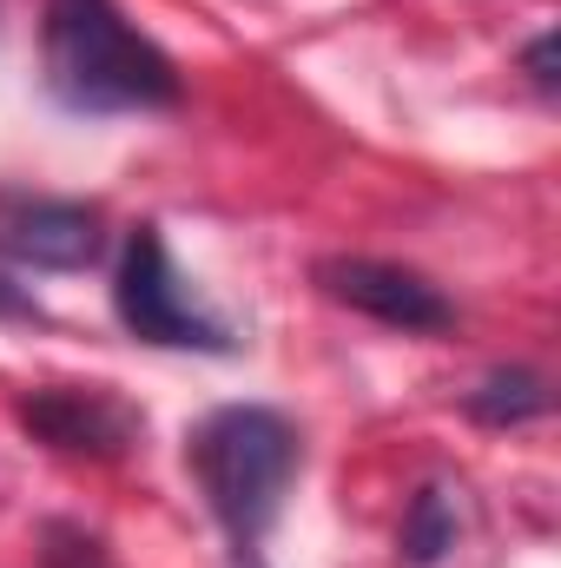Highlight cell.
<instances>
[{
	"instance_id": "6da1fadb",
	"label": "cell",
	"mask_w": 561,
	"mask_h": 568,
	"mask_svg": "<svg viewBox=\"0 0 561 568\" xmlns=\"http://www.w3.org/2000/svg\"><path fill=\"white\" fill-rule=\"evenodd\" d=\"M40 73L53 106L80 120L120 113H172L178 67L159 40H145L120 0H47L40 13Z\"/></svg>"
},
{
	"instance_id": "7a4b0ae2",
	"label": "cell",
	"mask_w": 561,
	"mask_h": 568,
	"mask_svg": "<svg viewBox=\"0 0 561 568\" xmlns=\"http://www.w3.org/2000/svg\"><path fill=\"white\" fill-rule=\"evenodd\" d=\"M185 463L205 489V509L232 536V549H258L304 469V443H297V424L272 404H218L185 436Z\"/></svg>"
},
{
	"instance_id": "3957f363",
	"label": "cell",
	"mask_w": 561,
	"mask_h": 568,
	"mask_svg": "<svg viewBox=\"0 0 561 568\" xmlns=\"http://www.w3.org/2000/svg\"><path fill=\"white\" fill-rule=\"evenodd\" d=\"M113 311L126 324V337H140L152 351H205V357H232L238 337L232 324H218L212 311L192 304V291L178 284V265L159 239V225H133L120 272H113Z\"/></svg>"
},
{
	"instance_id": "277c9868",
	"label": "cell",
	"mask_w": 561,
	"mask_h": 568,
	"mask_svg": "<svg viewBox=\"0 0 561 568\" xmlns=\"http://www.w3.org/2000/svg\"><path fill=\"white\" fill-rule=\"evenodd\" d=\"M310 284L330 304L364 311V317H377V324H390L404 337H442L456 324V304L422 278V272L390 265V258H350V252H337V258H317L310 265Z\"/></svg>"
},
{
	"instance_id": "5b68a950",
	"label": "cell",
	"mask_w": 561,
	"mask_h": 568,
	"mask_svg": "<svg viewBox=\"0 0 561 568\" xmlns=\"http://www.w3.org/2000/svg\"><path fill=\"white\" fill-rule=\"evenodd\" d=\"M13 417H20V429L33 443H47L60 456H100V463L126 456L145 429L140 410L126 397L100 390V384H47V390H27L13 404Z\"/></svg>"
},
{
	"instance_id": "8992f818",
	"label": "cell",
	"mask_w": 561,
	"mask_h": 568,
	"mask_svg": "<svg viewBox=\"0 0 561 568\" xmlns=\"http://www.w3.org/2000/svg\"><path fill=\"white\" fill-rule=\"evenodd\" d=\"M0 252L27 272H86L106 252L100 212L80 199H33L0 192Z\"/></svg>"
},
{
	"instance_id": "52a82bcc",
	"label": "cell",
	"mask_w": 561,
	"mask_h": 568,
	"mask_svg": "<svg viewBox=\"0 0 561 568\" xmlns=\"http://www.w3.org/2000/svg\"><path fill=\"white\" fill-rule=\"evenodd\" d=\"M549 377H536V371H522V364H502V371H489L469 397H462V410L476 417L482 429H522L536 424V417H549Z\"/></svg>"
},
{
	"instance_id": "ba28073f",
	"label": "cell",
	"mask_w": 561,
	"mask_h": 568,
	"mask_svg": "<svg viewBox=\"0 0 561 568\" xmlns=\"http://www.w3.org/2000/svg\"><path fill=\"white\" fill-rule=\"evenodd\" d=\"M449 549H456V503H449L442 483H422L410 496V509H404L397 556L410 568H436V562H449Z\"/></svg>"
},
{
	"instance_id": "9c48e42d",
	"label": "cell",
	"mask_w": 561,
	"mask_h": 568,
	"mask_svg": "<svg viewBox=\"0 0 561 568\" xmlns=\"http://www.w3.org/2000/svg\"><path fill=\"white\" fill-rule=\"evenodd\" d=\"M555 67H561V33L555 27H542V33L522 47V73H529V87H536L542 100H555V87H561Z\"/></svg>"
},
{
	"instance_id": "30bf717a",
	"label": "cell",
	"mask_w": 561,
	"mask_h": 568,
	"mask_svg": "<svg viewBox=\"0 0 561 568\" xmlns=\"http://www.w3.org/2000/svg\"><path fill=\"white\" fill-rule=\"evenodd\" d=\"M0 317H20V324H27V317H40V304H33V297H27L20 284L0 278Z\"/></svg>"
},
{
	"instance_id": "8fae6325",
	"label": "cell",
	"mask_w": 561,
	"mask_h": 568,
	"mask_svg": "<svg viewBox=\"0 0 561 568\" xmlns=\"http://www.w3.org/2000/svg\"><path fill=\"white\" fill-rule=\"evenodd\" d=\"M232 568H265V562H258V549H238V562Z\"/></svg>"
},
{
	"instance_id": "7c38bea8",
	"label": "cell",
	"mask_w": 561,
	"mask_h": 568,
	"mask_svg": "<svg viewBox=\"0 0 561 568\" xmlns=\"http://www.w3.org/2000/svg\"><path fill=\"white\" fill-rule=\"evenodd\" d=\"M80 568H86V562H80Z\"/></svg>"
}]
</instances>
